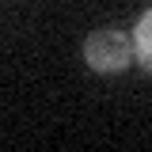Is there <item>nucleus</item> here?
<instances>
[{"instance_id": "f257e3e1", "label": "nucleus", "mask_w": 152, "mask_h": 152, "mask_svg": "<svg viewBox=\"0 0 152 152\" xmlns=\"http://www.w3.org/2000/svg\"><path fill=\"white\" fill-rule=\"evenodd\" d=\"M84 61H88L91 72H103V76L126 72L133 65V42L126 34V27H118V23L95 27L84 42Z\"/></svg>"}, {"instance_id": "f03ea898", "label": "nucleus", "mask_w": 152, "mask_h": 152, "mask_svg": "<svg viewBox=\"0 0 152 152\" xmlns=\"http://www.w3.org/2000/svg\"><path fill=\"white\" fill-rule=\"evenodd\" d=\"M133 57H137V65L141 69H148L152 65V12H141V19L133 23Z\"/></svg>"}]
</instances>
